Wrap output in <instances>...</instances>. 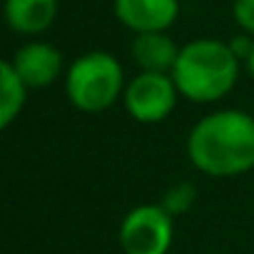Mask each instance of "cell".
Segmentation results:
<instances>
[{"mask_svg":"<svg viewBox=\"0 0 254 254\" xmlns=\"http://www.w3.org/2000/svg\"><path fill=\"white\" fill-rule=\"evenodd\" d=\"M187 155L209 177H237L254 170V117L244 110L204 115L190 130Z\"/></svg>","mask_w":254,"mask_h":254,"instance_id":"obj_1","label":"cell"},{"mask_svg":"<svg viewBox=\"0 0 254 254\" xmlns=\"http://www.w3.org/2000/svg\"><path fill=\"white\" fill-rule=\"evenodd\" d=\"M237 77L239 58L232 53L229 43L212 38L187 43L172 67V80L180 95L199 105H209L229 95Z\"/></svg>","mask_w":254,"mask_h":254,"instance_id":"obj_2","label":"cell"},{"mask_svg":"<svg viewBox=\"0 0 254 254\" xmlns=\"http://www.w3.org/2000/svg\"><path fill=\"white\" fill-rule=\"evenodd\" d=\"M65 92L80 112H105L120 100V95H125V72L120 60L105 50L80 55L65 75Z\"/></svg>","mask_w":254,"mask_h":254,"instance_id":"obj_3","label":"cell"},{"mask_svg":"<svg viewBox=\"0 0 254 254\" xmlns=\"http://www.w3.org/2000/svg\"><path fill=\"white\" fill-rule=\"evenodd\" d=\"M172 232V214L162 204H140L125 214L117 239L125 254H167Z\"/></svg>","mask_w":254,"mask_h":254,"instance_id":"obj_4","label":"cell"},{"mask_svg":"<svg viewBox=\"0 0 254 254\" xmlns=\"http://www.w3.org/2000/svg\"><path fill=\"white\" fill-rule=\"evenodd\" d=\"M180 90L167 72H140L125 87V110L132 120L155 125L172 115Z\"/></svg>","mask_w":254,"mask_h":254,"instance_id":"obj_5","label":"cell"},{"mask_svg":"<svg viewBox=\"0 0 254 254\" xmlns=\"http://www.w3.org/2000/svg\"><path fill=\"white\" fill-rule=\"evenodd\" d=\"M117 20L140 33H165L180 15V0H115Z\"/></svg>","mask_w":254,"mask_h":254,"instance_id":"obj_6","label":"cell"},{"mask_svg":"<svg viewBox=\"0 0 254 254\" xmlns=\"http://www.w3.org/2000/svg\"><path fill=\"white\" fill-rule=\"evenodd\" d=\"M10 65L15 67V72L20 75V80L38 90V87H48L60 77L63 70V53L50 45V43H25L23 48L15 50Z\"/></svg>","mask_w":254,"mask_h":254,"instance_id":"obj_7","label":"cell"},{"mask_svg":"<svg viewBox=\"0 0 254 254\" xmlns=\"http://www.w3.org/2000/svg\"><path fill=\"white\" fill-rule=\"evenodd\" d=\"M58 18V0H5V23L20 35H40Z\"/></svg>","mask_w":254,"mask_h":254,"instance_id":"obj_8","label":"cell"},{"mask_svg":"<svg viewBox=\"0 0 254 254\" xmlns=\"http://www.w3.org/2000/svg\"><path fill=\"white\" fill-rule=\"evenodd\" d=\"M177 43L167 33H140L132 40V58L140 65L142 72H167L172 75V67L180 58Z\"/></svg>","mask_w":254,"mask_h":254,"instance_id":"obj_9","label":"cell"},{"mask_svg":"<svg viewBox=\"0 0 254 254\" xmlns=\"http://www.w3.org/2000/svg\"><path fill=\"white\" fill-rule=\"evenodd\" d=\"M28 85L20 80V75L15 72V67L10 65V60L0 63V127H8L20 117L25 100H28Z\"/></svg>","mask_w":254,"mask_h":254,"instance_id":"obj_10","label":"cell"},{"mask_svg":"<svg viewBox=\"0 0 254 254\" xmlns=\"http://www.w3.org/2000/svg\"><path fill=\"white\" fill-rule=\"evenodd\" d=\"M194 202H197V187L192 182H177V185H172L165 192V197H162L160 204L172 217H180V214H187L194 207Z\"/></svg>","mask_w":254,"mask_h":254,"instance_id":"obj_11","label":"cell"},{"mask_svg":"<svg viewBox=\"0 0 254 254\" xmlns=\"http://www.w3.org/2000/svg\"><path fill=\"white\" fill-rule=\"evenodd\" d=\"M232 15L247 35H254V0H234Z\"/></svg>","mask_w":254,"mask_h":254,"instance_id":"obj_12","label":"cell"},{"mask_svg":"<svg viewBox=\"0 0 254 254\" xmlns=\"http://www.w3.org/2000/svg\"><path fill=\"white\" fill-rule=\"evenodd\" d=\"M252 45H254V38H249V35H239V38H234V40L229 43L232 53H234L239 60H247V58H249Z\"/></svg>","mask_w":254,"mask_h":254,"instance_id":"obj_13","label":"cell"},{"mask_svg":"<svg viewBox=\"0 0 254 254\" xmlns=\"http://www.w3.org/2000/svg\"><path fill=\"white\" fill-rule=\"evenodd\" d=\"M244 63H247V70H249V75L254 77V45H252V53H249V58H247Z\"/></svg>","mask_w":254,"mask_h":254,"instance_id":"obj_14","label":"cell"}]
</instances>
